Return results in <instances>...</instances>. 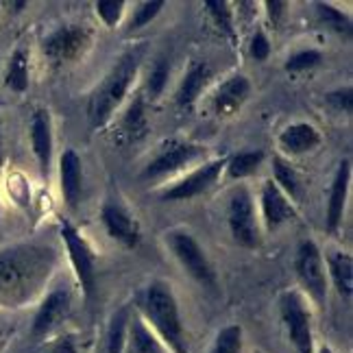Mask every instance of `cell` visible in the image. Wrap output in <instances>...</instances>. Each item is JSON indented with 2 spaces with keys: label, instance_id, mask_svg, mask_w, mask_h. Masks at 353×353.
<instances>
[{
  "label": "cell",
  "instance_id": "obj_1",
  "mask_svg": "<svg viewBox=\"0 0 353 353\" xmlns=\"http://www.w3.org/2000/svg\"><path fill=\"white\" fill-rule=\"evenodd\" d=\"M57 266V249L22 242L0 249V307L18 310L46 288Z\"/></svg>",
  "mask_w": 353,
  "mask_h": 353
},
{
  "label": "cell",
  "instance_id": "obj_2",
  "mask_svg": "<svg viewBox=\"0 0 353 353\" xmlns=\"http://www.w3.org/2000/svg\"><path fill=\"white\" fill-rule=\"evenodd\" d=\"M140 319L155 332L168 353H188V336L179 301L166 281H151L138 299Z\"/></svg>",
  "mask_w": 353,
  "mask_h": 353
},
{
  "label": "cell",
  "instance_id": "obj_3",
  "mask_svg": "<svg viewBox=\"0 0 353 353\" xmlns=\"http://www.w3.org/2000/svg\"><path fill=\"white\" fill-rule=\"evenodd\" d=\"M140 52H127L125 57L112 68L103 83L94 90L90 105H88V120L92 129H103L112 120L114 112L127 99V94L138 77Z\"/></svg>",
  "mask_w": 353,
  "mask_h": 353
},
{
  "label": "cell",
  "instance_id": "obj_4",
  "mask_svg": "<svg viewBox=\"0 0 353 353\" xmlns=\"http://www.w3.org/2000/svg\"><path fill=\"white\" fill-rule=\"evenodd\" d=\"M164 240L170 253L174 255V260L181 264V268L190 277L205 288H216V273L210 257L188 229H170V232H166Z\"/></svg>",
  "mask_w": 353,
  "mask_h": 353
},
{
  "label": "cell",
  "instance_id": "obj_5",
  "mask_svg": "<svg viewBox=\"0 0 353 353\" xmlns=\"http://www.w3.org/2000/svg\"><path fill=\"white\" fill-rule=\"evenodd\" d=\"M279 314L286 327L288 341L296 353H314V330H312V312L301 292L286 290L279 296Z\"/></svg>",
  "mask_w": 353,
  "mask_h": 353
},
{
  "label": "cell",
  "instance_id": "obj_6",
  "mask_svg": "<svg viewBox=\"0 0 353 353\" xmlns=\"http://www.w3.org/2000/svg\"><path fill=\"white\" fill-rule=\"evenodd\" d=\"M227 225L236 244L244 249H257L262 244L260 236V221L255 214V203L251 192L244 185H238L227 205Z\"/></svg>",
  "mask_w": 353,
  "mask_h": 353
},
{
  "label": "cell",
  "instance_id": "obj_7",
  "mask_svg": "<svg viewBox=\"0 0 353 353\" xmlns=\"http://www.w3.org/2000/svg\"><path fill=\"white\" fill-rule=\"evenodd\" d=\"M296 277L301 281V288L305 290L307 299L316 305L327 303V270H325V260L314 240H303L296 249Z\"/></svg>",
  "mask_w": 353,
  "mask_h": 353
},
{
  "label": "cell",
  "instance_id": "obj_8",
  "mask_svg": "<svg viewBox=\"0 0 353 353\" xmlns=\"http://www.w3.org/2000/svg\"><path fill=\"white\" fill-rule=\"evenodd\" d=\"M205 153H208V148L201 144L183 142V140H168L157 148L155 157L144 166L142 179L144 181L164 179V176L174 174L181 168L194 164V161L201 159Z\"/></svg>",
  "mask_w": 353,
  "mask_h": 353
},
{
  "label": "cell",
  "instance_id": "obj_9",
  "mask_svg": "<svg viewBox=\"0 0 353 353\" xmlns=\"http://www.w3.org/2000/svg\"><path fill=\"white\" fill-rule=\"evenodd\" d=\"M59 234L65 244V251H68V257H70V264H72L79 286L83 290V294L90 299L94 294V288H97V260H94L90 244L85 242L83 236H81L79 229L68 221L61 223Z\"/></svg>",
  "mask_w": 353,
  "mask_h": 353
},
{
  "label": "cell",
  "instance_id": "obj_10",
  "mask_svg": "<svg viewBox=\"0 0 353 353\" xmlns=\"http://www.w3.org/2000/svg\"><path fill=\"white\" fill-rule=\"evenodd\" d=\"M92 44V33L83 24H65L52 31L44 39V55L55 63L63 65L79 59Z\"/></svg>",
  "mask_w": 353,
  "mask_h": 353
},
{
  "label": "cell",
  "instance_id": "obj_11",
  "mask_svg": "<svg viewBox=\"0 0 353 353\" xmlns=\"http://www.w3.org/2000/svg\"><path fill=\"white\" fill-rule=\"evenodd\" d=\"M225 166H227L225 157L205 161L203 166L194 168L192 172H188L181 181H176L174 185L166 188L164 192H161V199L164 201H188V199H194L203 192H208V190L219 181V176L225 170Z\"/></svg>",
  "mask_w": 353,
  "mask_h": 353
},
{
  "label": "cell",
  "instance_id": "obj_12",
  "mask_svg": "<svg viewBox=\"0 0 353 353\" xmlns=\"http://www.w3.org/2000/svg\"><path fill=\"white\" fill-rule=\"evenodd\" d=\"M72 310V294L68 288H55L50 290L44 301L39 303L33 325H31V334L33 338H46L52 330H57L59 325L68 319Z\"/></svg>",
  "mask_w": 353,
  "mask_h": 353
},
{
  "label": "cell",
  "instance_id": "obj_13",
  "mask_svg": "<svg viewBox=\"0 0 353 353\" xmlns=\"http://www.w3.org/2000/svg\"><path fill=\"white\" fill-rule=\"evenodd\" d=\"M249 94L251 81L244 74H234L214 90L210 97V110L216 118H232L249 101Z\"/></svg>",
  "mask_w": 353,
  "mask_h": 353
},
{
  "label": "cell",
  "instance_id": "obj_14",
  "mask_svg": "<svg viewBox=\"0 0 353 353\" xmlns=\"http://www.w3.org/2000/svg\"><path fill=\"white\" fill-rule=\"evenodd\" d=\"M101 221L107 236L114 242L122 244L125 249H135L142 242L140 225L133 216L120 205V203H105L101 212Z\"/></svg>",
  "mask_w": 353,
  "mask_h": 353
},
{
  "label": "cell",
  "instance_id": "obj_15",
  "mask_svg": "<svg viewBox=\"0 0 353 353\" xmlns=\"http://www.w3.org/2000/svg\"><path fill=\"white\" fill-rule=\"evenodd\" d=\"M260 210H262V225L266 227V232H277L281 225H286L296 219V208L275 185L273 179L264 181V185H262Z\"/></svg>",
  "mask_w": 353,
  "mask_h": 353
},
{
  "label": "cell",
  "instance_id": "obj_16",
  "mask_svg": "<svg viewBox=\"0 0 353 353\" xmlns=\"http://www.w3.org/2000/svg\"><path fill=\"white\" fill-rule=\"evenodd\" d=\"M349 183H351V159H343L334 174L330 199H327V214H325V227H327L330 234H336L343 225L347 196H349Z\"/></svg>",
  "mask_w": 353,
  "mask_h": 353
},
{
  "label": "cell",
  "instance_id": "obj_17",
  "mask_svg": "<svg viewBox=\"0 0 353 353\" xmlns=\"http://www.w3.org/2000/svg\"><path fill=\"white\" fill-rule=\"evenodd\" d=\"M59 183L65 205L70 210H77L81 201V190H83V161H81L74 148H65L59 157Z\"/></svg>",
  "mask_w": 353,
  "mask_h": 353
},
{
  "label": "cell",
  "instance_id": "obj_18",
  "mask_svg": "<svg viewBox=\"0 0 353 353\" xmlns=\"http://www.w3.org/2000/svg\"><path fill=\"white\" fill-rule=\"evenodd\" d=\"M321 144V131L310 122H292L279 133L277 146L283 155H305Z\"/></svg>",
  "mask_w": 353,
  "mask_h": 353
},
{
  "label": "cell",
  "instance_id": "obj_19",
  "mask_svg": "<svg viewBox=\"0 0 353 353\" xmlns=\"http://www.w3.org/2000/svg\"><path fill=\"white\" fill-rule=\"evenodd\" d=\"M31 146H33V155L39 164L44 176L50 172V161H52V122L48 110H37L31 118Z\"/></svg>",
  "mask_w": 353,
  "mask_h": 353
},
{
  "label": "cell",
  "instance_id": "obj_20",
  "mask_svg": "<svg viewBox=\"0 0 353 353\" xmlns=\"http://www.w3.org/2000/svg\"><path fill=\"white\" fill-rule=\"evenodd\" d=\"M212 79V68L205 61H194L188 68L185 77L181 79L179 88H176L174 94V103L179 107H192L196 103V99L201 97L203 88Z\"/></svg>",
  "mask_w": 353,
  "mask_h": 353
},
{
  "label": "cell",
  "instance_id": "obj_21",
  "mask_svg": "<svg viewBox=\"0 0 353 353\" xmlns=\"http://www.w3.org/2000/svg\"><path fill=\"white\" fill-rule=\"evenodd\" d=\"M127 353H168V349L161 345L155 332L138 316H133L127 325Z\"/></svg>",
  "mask_w": 353,
  "mask_h": 353
},
{
  "label": "cell",
  "instance_id": "obj_22",
  "mask_svg": "<svg viewBox=\"0 0 353 353\" xmlns=\"http://www.w3.org/2000/svg\"><path fill=\"white\" fill-rule=\"evenodd\" d=\"M327 279H332L336 292L343 299H351L353 294V257L345 251H332L325 262Z\"/></svg>",
  "mask_w": 353,
  "mask_h": 353
},
{
  "label": "cell",
  "instance_id": "obj_23",
  "mask_svg": "<svg viewBox=\"0 0 353 353\" xmlns=\"http://www.w3.org/2000/svg\"><path fill=\"white\" fill-rule=\"evenodd\" d=\"M148 133V118H146V103L142 97H135L127 112L120 118V135L127 142H140Z\"/></svg>",
  "mask_w": 353,
  "mask_h": 353
},
{
  "label": "cell",
  "instance_id": "obj_24",
  "mask_svg": "<svg viewBox=\"0 0 353 353\" xmlns=\"http://www.w3.org/2000/svg\"><path fill=\"white\" fill-rule=\"evenodd\" d=\"M273 176H275L273 179L275 185L290 199L292 205H296L303 199V181L288 159H283L279 155L273 157Z\"/></svg>",
  "mask_w": 353,
  "mask_h": 353
},
{
  "label": "cell",
  "instance_id": "obj_25",
  "mask_svg": "<svg viewBox=\"0 0 353 353\" xmlns=\"http://www.w3.org/2000/svg\"><path fill=\"white\" fill-rule=\"evenodd\" d=\"M5 85L18 94L29 90V52L26 50L18 48L11 55L5 74Z\"/></svg>",
  "mask_w": 353,
  "mask_h": 353
},
{
  "label": "cell",
  "instance_id": "obj_26",
  "mask_svg": "<svg viewBox=\"0 0 353 353\" xmlns=\"http://www.w3.org/2000/svg\"><path fill=\"white\" fill-rule=\"evenodd\" d=\"M264 161V151H242L234 155L232 159H227V174L229 179H244V176H251L257 172V168L262 166Z\"/></svg>",
  "mask_w": 353,
  "mask_h": 353
},
{
  "label": "cell",
  "instance_id": "obj_27",
  "mask_svg": "<svg viewBox=\"0 0 353 353\" xmlns=\"http://www.w3.org/2000/svg\"><path fill=\"white\" fill-rule=\"evenodd\" d=\"M244 332L240 325H225V327L214 336L210 353H242Z\"/></svg>",
  "mask_w": 353,
  "mask_h": 353
},
{
  "label": "cell",
  "instance_id": "obj_28",
  "mask_svg": "<svg viewBox=\"0 0 353 353\" xmlns=\"http://www.w3.org/2000/svg\"><path fill=\"white\" fill-rule=\"evenodd\" d=\"M205 9L214 20L216 29H221L227 37H234V11L227 0H205Z\"/></svg>",
  "mask_w": 353,
  "mask_h": 353
},
{
  "label": "cell",
  "instance_id": "obj_29",
  "mask_svg": "<svg viewBox=\"0 0 353 353\" xmlns=\"http://www.w3.org/2000/svg\"><path fill=\"white\" fill-rule=\"evenodd\" d=\"M127 325H129V312L120 310L118 314L112 319L110 334H107V353H125Z\"/></svg>",
  "mask_w": 353,
  "mask_h": 353
},
{
  "label": "cell",
  "instance_id": "obj_30",
  "mask_svg": "<svg viewBox=\"0 0 353 353\" xmlns=\"http://www.w3.org/2000/svg\"><path fill=\"white\" fill-rule=\"evenodd\" d=\"M168 79H170V65H168V59H157L151 74H148V81H146V92H148V99L151 101H157L161 94H164L166 85H168Z\"/></svg>",
  "mask_w": 353,
  "mask_h": 353
},
{
  "label": "cell",
  "instance_id": "obj_31",
  "mask_svg": "<svg viewBox=\"0 0 353 353\" xmlns=\"http://www.w3.org/2000/svg\"><path fill=\"white\" fill-rule=\"evenodd\" d=\"M314 9H316V13H319L321 22H323L325 26H327V29H332V31H336V33H349V29H351V20H349V16H345L343 11L334 9V7L327 5V3H316Z\"/></svg>",
  "mask_w": 353,
  "mask_h": 353
},
{
  "label": "cell",
  "instance_id": "obj_32",
  "mask_svg": "<svg viewBox=\"0 0 353 353\" xmlns=\"http://www.w3.org/2000/svg\"><path fill=\"white\" fill-rule=\"evenodd\" d=\"M321 63H323V52L316 48H307V50H299L288 57L286 70L288 72H305V70H312V68H316Z\"/></svg>",
  "mask_w": 353,
  "mask_h": 353
},
{
  "label": "cell",
  "instance_id": "obj_33",
  "mask_svg": "<svg viewBox=\"0 0 353 353\" xmlns=\"http://www.w3.org/2000/svg\"><path fill=\"white\" fill-rule=\"evenodd\" d=\"M164 9V3L161 0H146V3H140L133 11V20L129 22L131 31L144 29L146 24H151V20H155L159 16V11Z\"/></svg>",
  "mask_w": 353,
  "mask_h": 353
},
{
  "label": "cell",
  "instance_id": "obj_34",
  "mask_svg": "<svg viewBox=\"0 0 353 353\" xmlns=\"http://www.w3.org/2000/svg\"><path fill=\"white\" fill-rule=\"evenodd\" d=\"M94 7H97V13L103 20V24L114 29V26L122 20V16H125L127 3L125 0H101V3H97Z\"/></svg>",
  "mask_w": 353,
  "mask_h": 353
},
{
  "label": "cell",
  "instance_id": "obj_35",
  "mask_svg": "<svg viewBox=\"0 0 353 353\" xmlns=\"http://www.w3.org/2000/svg\"><path fill=\"white\" fill-rule=\"evenodd\" d=\"M327 103L334 107L338 114H351L353 112V92L351 85L345 88H338L334 92L327 94Z\"/></svg>",
  "mask_w": 353,
  "mask_h": 353
},
{
  "label": "cell",
  "instance_id": "obj_36",
  "mask_svg": "<svg viewBox=\"0 0 353 353\" xmlns=\"http://www.w3.org/2000/svg\"><path fill=\"white\" fill-rule=\"evenodd\" d=\"M251 57L255 61H266L270 55V42L268 37L264 35V31H255V35L251 37Z\"/></svg>",
  "mask_w": 353,
  "mask_h": 353
},
{
  "label": "cell",
  "instance_id": "obj_37",
  "mask_svg": "<svg viewBox=\"0 0 353 353\" xmlns=\"http://www.w3.org/2000/svg\"><path fill=\"white\" fill-rule=\"evenodd\" d=\"M44 353H79V349L72 336H59L44 349Z\"/></svg>",
  "mask_w": 353,
  "mask_h": 353
},
{
  "label": "cell",
  "instance_id": "obj_38",
  "mask_svg": "<svg viewBox=\"0 0 353 353\" xmlns=\"http://www.w3.org/2000/svg\"><path fill=\"white\" fill-rule=\"evenodd\" d=\"M266 9H268V20L273 22V26H277L281 22V18L286 16L288 3H281V0H268Z\"/></svg>",
  "mask_w": 353,
  "mask_h": 353
},
{
  "label": "cell",
  "instance_id": "obj_39",
  "mask_svg": "<svg viewBox=\"0 0 353 353\" xmlns=\"http://www.w3.org/2000/svg\"><path fill=\"white\" fill-rule=\"evenodd\" d=\"M316 353H336L330 345H323V347H319V351Z\"/></svg>",
  "mask_w": 353,
  "mask_h": 353
},
{
  "label": "cell",
  "instance_id": "obj_40",
  "mask_svg": "<svg viewBox=\"0 0 353 353\" xmlns=\"http://www.w3.org/2000/svg\"><path fill=\"white\" fill-rule=\"evenodd\" d=\"M0 161H3V135H0Z\"/></svg>",
  "mask_w": 353,
  "mask_h": 353
},
{
  "label": "cell",
  "instance_id": "obj_41",
  "mask_svg": "<svg viewBox=\"0 0 353 353\" xmlns=\"http://www.w3.org/2000/svg\"><path fill=\"white\" fill-rule=\"evenodd\" d=\"M253 353H262V351H253Z\"/></svg>",
  "mask_w": 353,
  "mask_h": 353
}]
</instances>
